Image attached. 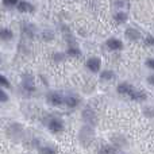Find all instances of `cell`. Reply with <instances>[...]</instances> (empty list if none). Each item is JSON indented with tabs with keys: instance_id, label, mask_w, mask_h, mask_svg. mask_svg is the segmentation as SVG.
<instances>
[{
	"instance_id": "4fadbf2b",
	"label": "cell",
	"mask_w": 154,
	"mask_h": 154,
	"mask_svg": "<svg viewBox=\"0 0 154 154\" xmlns=\"http://www.w3.org/2000/svg\"><path fill=\"white\" fill-rule=\"evenodd\" d=\"M22 85H23L24 89H26V91H30V92L35 89L34 80H32V77H30V76H29V77H26V76L23 77V82H22Z\"/></svg>"
},
{
	"instance_id": "7402d4cb",
	"label": "cell",
	"mask_w": 154,
	"mask_h": 154,
	"mask_svg": "<svg viewBox=\"0 0 154 154\" xmlns=\"http://www.w3.org/2000/svg\"><path fill=\"white\" fill-rule=\"evenodd\" d=\"M145 43H146V45H149V46H154V37H152V35H147Z\"/></svg>"
},
{
	"instance_id": "ffe728a7",
	"label": "cell",
	"mask_w": 154,
	"mask_h": 154,
	"mask_svg": "<svg viewBox=\"0 0 154 154\" xmlns=\"http://www.w3.org/2000/svg\"><path fill=\"white\" fill-rule=\"evenodd\" d=\"M8 100H10V97H8L7 92H5L4 89H2V88H0V103H7Z\"/></svg>"
},
{
	"instance_id": "52a82bcc",
	"label": "cell",
	"mask_w": 154,
	"mask_h": 154,
	"mask_svg": "<svg viewBox=\"0 0 154 154\" xmlns=\"http://www.w3.org/2000/svg\"><path fill=\"white\" fill-rule=\"evenodd\" d=\"M106 45L109 50H114V51L122 50L123 49V42L120 39H118V38H109V39H107Z\"/></svg>"
},
{
	"instance_id": "3957f363",
	"label": "cell",
	"mask_w": 154,
	"mask_h": 154,
	"mask_svg": "<svg viewBox=\"0 0 154 154\" xmlns=\"http://www.w3.org/2000/svg\"><path fill=\"white\" fill-rule=\"evenodd\" d=\"M64 97L65 96H62L61 93L56 92V91H51V92H49L48 95H46V100H48V103L53 107L64 106Z\"/></svg>"
},
{
	"instance_id": "5b68a950",
	"label": "cell",
	"mask_w": 154,
	"mask_h": 154,
	"mask_svg": "<svg viewBox=\"0 0 154 154\" xmlns=\"http://www.w3.org/2000/svg\"><path fill=\"white\" fill-rule=\"evenodd\" d=\"M85 66L89 72L92 73H99L101 69V60L99 57H91L88 58V61L85 62Z\"/></svg>"
},
{
	"instance_id": "7c38bea8",
	"label": "cell",
	"mask_w": 154,
	"mask_h": 154,
	"mask_svg": "<svg viewBox=\"0 0 154 154\" xmlns=\"http://www.w3.org/2000/svg\"><path fill=\"white\" fill-rule=\"evenodd\" d=\"M126 37H127L128 39H131V41H138L139 38H141V32H139L138 30L130 27V29L126 30Z\"/></svg>"
},
{
	"instance_id": "7a4b0ae2",
	"label": "cell",
	"mask_w": 154,
	"mask_h": 154,
	"mask_svg": "<svg viewBox=\"0 0 154 154\" xmlns=\"http://www.w3.org/2000/svg\"><path fill=\"white\" fill-rule=\"evenodd\" d=\"M64 128H65V123H64V120H62V119H60V118H57V116L49 118V120H48V130L50 131V133L60 134V133H62V131H64Z\"/></svg>"
},
{
	"instance_id": "277c9868",
	"label": "cell",
	"mask_w": 154,
	"mask_h": 154,
	"mask_svg": "<svg viewBox=\"0 0 154 154\" xmlns=\"http://www.w3.org/2000/svg\"><path fill=\"white\" fill-rule=\"evenodd\" d=\"M82 120H84L85 125L88 126H95L96 122H97V116H96V112L93 111L92 108H85L82 111Z\"/></svg>"
},
{
	"instance_id": "d4e9b609",
	"label": "cell",
	"mask_w": 154,
	"mask_h": 154,
	"mask_svg": "<svg viewBox=\"0 0 154 154\" xmlns=\"http://www.w3.org/2000/svg\"><path fill=\"white\" fill-rule=\"evenodd\" d=\"M0 62H2V57H0Z\"/></svg>"
},
{
	"instance_id": "603a6c76",
	"label": "cell",
	"mask_w": 154,
	"mask_h": 154,
	"mask_svg": "<svg viewBox=\"0 0 154 154\" xmlns=\"http://www.w3.org/2000/svg\"><path fill=\"white\" fill-rule=\"evenodd\" d=\"M146 66L149 68V69L154 70V58H150V60H147V61H146Z\"/></svg>"
},
{
	"instance_id": "5bb4252c",
	"label": "cell",
	"mask_w": 154,
	"mask_h": 154,
	"mask_svg": "<svg viewBox=\"0 0 154 154\" xmlns=\"http://www.w3.org/2000/svg\"><path fill=\"white\" fill-rule=\"evenodd\" d=\"M39 154H58L56 146H51V145H43L39 147Z\"/></svg>"
},
{
	"instance_id": "8fae6325",
	"label": "cell",
	"mask_w": 154,
	"mask_h": 154,
	"mask_svg": "<svg viewBox=\"0 0 154 154\" xmlns=\"http://www.w3.org/2000/svg\"><path fill=\"white\" fill-rule=\"evenodd\" d=\"M99 154H116V147L114 145H103L99 147Z\"/></svg>"
},
{
	"instance_id": "d6986e66",
	"label": "cell",
	"mask_w": 154,
	"mask_h": 154,
	"mask_svg": "<svg viewBox=\"0 0 154 154\" xmlns=\"http://www.w3.org/2000/svg\"><path fill=\"white\" fill-rule=\"evenodd\" d=\"M0 87L11 88V82L8 81V79H7V77H4L3 75H0Z\"/></svg>"
},
{
	"instance_id": "2e32d148",
	"label": "cell",
	"mask_w": 154,
	"mask_h": 154,
	"mask_svg": "<svg viewBox=\"0 0 154 154\" xmlns=\"http://www.w3.org/2000/svg\"><path fill=\"white\" fill-rule=\"evenodd\" d=\"M114 79H115V73L112 70L106 69L103 72H100V80H103V81H111Z\"/></svg>"
},
{
	"instance_id": "44dd1931",
	"label": "cell",
	"mask_w": 154,
	"mask_h": 154,
	"mask_svg": "<svg viewBox=\"0 0 154 154\" xmlns=\"http://www.w3.org/2000/svg\"><path fill=\"white\" fill-rule=\"evenodd\" d=\"M19 0H3V3H4V5H7V7H12V5H16L18 4Z\"/></svg>"
},
{
	"instance_id": "8992f818",
	"label": "cell",
	"mask_w": 154,
	"mask_h": 154,
	"mask_svg": "<svg viewBox=\"0 0 154 154\" xmlns=\"http://www.w3.org/2000/svg\"><path fill=\"white\" fill-rule=\"evenodd\" d=\"M133 91H134V87L127 81L120 82V84L116 87V92L119 93V95H123V96H130Z\"/></svg>"
},
{
	"instance_id": "ac0fdd59",
	"label": "cell",
	"mask_w": 154,
	"mask_h": 154,
	"mask_svg": "<svg viewBox=\"0 0 154 154\" xmlns=\"http://www.w3.org/2000/svg\"><path fill=\"white\" fill-rule=\"evenodd\" d=\"M114 18L119 24L126 23V22H127V14L126 12H119V14H116V15H114Z\"/></svg>"
},
{
	"instance_id": "9a60e30c",
	"label": "cell",
	"mask_w": 154,
	"mask_h": 154,
	"mask_svg": "<svg viewBox=\"0 0 154 154\" xmlns=\"http://www.w3.org/2000/svg\"><path fill=\"white\" fill-rule=\"evenodd\" d=\"M14 38V34L12 31H11L10 29H0V39L2 41H5V42H8V41H11Z\"/></svg>"
},
{
	"instance_id": "30bf717a",
	"label": "cell",
	"mask_w": 154,
	"mask_h": 154,
	"mask_svg": "<svg viewBox=\"0 0 154 154\" xmlns=\"http://www.w3.org/2000/svg\"><path fill=\"white\" fill-rule=\"evenodd\" d=\"M146 93L143 92V91H139V89H135L134 88V91L131 92V95H130V99L131 100H135V101H143V100H146Z\"/></svg>"
},
{
	"instance_id": "6da1fadb",
	"label": "cell",
	"mask_w": 154,
	"mask_h": 154,
	"mask_svg": "<svg viewBox=\"0 0 154 154\" xmlns=\"http://www.w3.org/2000/svg\"><path fill=\"white\" fill-rule=\"evenodd\" d=\"M79 138H80V142L84 146H89L93 142V138H95V130H93L92 126H88V125L82 126L81 130H80Z\"/></svg>"
},
{
	"instance_id": "9c48e42d",
	"label": "cell",
	"mask_w": 154,
	"mask_h": 154,
	"mask_svg": "<svg viewBox=\"0 0 154 154\" xmlns=\"http://www.w3.org/2000/svg\"><path fill=\"white\" fill-rule=\"evenodd\" d=\"M16 8H18L19 12H32V11H34V5H32L31 3H29V2H24V0L18 2Z\"/></svg>"
},
{
	"instance_id": "ba28073f",
	"label": "cell",
	"mask_w": 154,
	"mask_h": 154,
	"mask_svg": "<svg viewBox=\"0 0 154 154\" xmlns=\"http://www.w3.org/2000/svg\"><path fill=\"white\" fill-rule=\"evenodd\" d=\"M80 104V99L75 95H69L64 97V106H66L68 108H76Z\"/></svg>"
},
{
	"instance_id": "e0dca14e",
	"label": "cell",
	"mask_w": 154,
	"mask_h": 154,
	"mask_svg": "<svg viewBox=\"0 0 154 154\" xmlns=\"http://www.w3.org/2000/svg\"><path fill=\"white\" fill-rule=\"evenodd\" d=\"M66 56L77 58V57L81 56V50H80L79 48H76V46H69V48H68V50H66Z\"/></svg>"
},
{
	"instance_id": "cb8c5ba5",
	"label": "cell",
	"mask_w": 154,
	"mask_h": 154,
	"mask_svg": "<svg viewBox=\"0 0 154 154\" xmlns=\"http://www.w3.org/2000/svg\"><path fill=\"white\" fill-rule=\"evenodd\" d=\"M147 82H149L150 85H153V87H154V75H152V76L147 77Z\"/></svg>"
}]
</instances>
